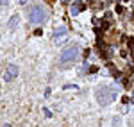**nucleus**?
Segmentation results:
<instances>
[{"mask_svg": "<svg viewBox=\"0 0 134 127\" xmlns=\"http://www.w3.org/2000/svg\"><path fill=\"white\" fill-rule=\"evenodd\" d=\"M64 34H66V27H57L55 32H54V40H55V41H59V38H63Z\"/></svg>", "mask_w": 134, "mask_h": 127, "instance_id": "39448f33", "label": "nucleus"}, {"mask_svg": "<svg viewBox=\"0 0 134 127\" xmlns=\"http://www.w3.org/2000/svg\"><path fill=\"white\" fill-rule=\"evenodd\" d=\"M20 2H21V4H25V2H27V0H20Z\"/></svg>", "mask_w": 134, "mask_h": 127, "instance_id": "1a4fd4ad", "label": "nucleus"}, {"mask_svg": "<svg viewBox=\"0 0 134 127\" xmlns=\"http://www.w3.org/2000/svg\"><path fill=\"white\" fill-rule=\"evenodd\" d=\"M29 18H31V23H43L47 20V11L43 7H40V5H34L29 11Z\"/></svg>", "mask_w": 134, "mask_h": 127, "instance_id": "7ed1b4c3", "label": "nucleus"}, {"mask_svg": "<svg viewBox=\"0 0 134 127\" xmlns=\"http://www.w3.org/2000/svg\"><path fill=\"white\" fill-rule=\"evenodd\" d=\"M18 21H20V16H18V14H14V16L11 18V21H9V27H14Z\"/></svg>", "mask_w": 134, "mask_h": 127, "instance_id": "423d86ee", "label": "nucleus"}, {"mask_svg": "<svg viewBox=\"0 0 134 127\" xmlns=\"http://www.w3.org/2000/svg\"><path fill=\"white\" fill-rule=\"evenodd\" d=\"M18 75V66H14V64H9L7 66V70H5V74H4V81H13L14 77Z\"/></svg>", "mask_w": 134, "mask_h": 127, "instance_id": "20e7f679", "label": "nucleus"}, {"mask_svg": "<svg viewBox=\"0 0 134 127\" xmlns=\"http://www.w3.org/2000/svg\"><path fill=\"white\" fill-rule=\"evenodd\" d=\"M7 2H9V0H0V7H4V5H7Z\"/></svg>", "mask_w": 134, "mask_h": 127, "instance_id": "6e6552de", "label": "nucleus"}, {"mask_svg": "<svg viewBox=\"0 0 134 127\" xmlns=\"http://www.w3.org/2000/svg\"><path fill=\"white\" fill-rule=\"evenodd\" d=\"M50 2H54V0H50Z\"/></svg>", "mask_w": 134, "mask_h": 127, "instance_id": "9d476101", "label": "nucleus"}, {"mask_svg": "<svg viewBox=\"0 0 134 127\" xmlns=\"http://www.w3.org/2000/svg\"><path fill=\"white\" fill-rule=\"evenodd\" d=\"M129 47H131V50H132V54H134V40H132V38L129 40Z\"/></svg>", "mask_w": 134, "mask_h": 127, "instance_id": "0eeeda50", "label": "nucleus"}, {"mask_svg": "<svg viewBox=\"0 0 134 127\" xmlns=\"http://www.w3.org/2000/svg\"><path fill=\"white\" fill-rule=\"evenodd\" d=\"M79 45H70L68 48H64L61 54V64H66L70 61H75V57L79 56Z\"/></svg>", "mask_w": 134, "mask_h": 127, "instance_id": "f03ea898", "label": "nucleus"}, {"mask_svg": "<svg viewBox=\"0 0 134 127\" xmlns=\"http://www.w3.org/2000/svg\"><path fill=\"white\" fill-rule=\"evenodd\" d=\"M114 98H116V93H114L111 88H107V86H100V88L97 90V100H98V104L107 106L109 102H113Z\"/></svg>", "mask_w": 134, "mask_h": 127, "instance_id": "f257e3e1", "label": "nucleus"}]
</instances>
